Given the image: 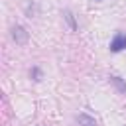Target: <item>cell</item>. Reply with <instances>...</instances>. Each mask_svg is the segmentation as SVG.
Instances as JSON below:
<instances>
[{"label":"cell","mask_w":126,"mask_h":126,"mask_svg":"<svg viewBox=\"0 0 126 126\" xmlns=\"http://www.w3.org/2000/svg\"><path fill=\"white\" fill-rule=\"evenodd\" d=\"M122 49H126V33H116L114 37H112V41H110V51L112 53H118V51H122Z\"/></svg>","instance_id":"7a4b0ae2"},{"label":"cell","mask_w":126,"mask_h":126,"mask_svg":"<svg viewBox=\"0 0 126 126\" xmlns=\"http://www.w3.org/2000/svg\"><path fill=\"white\" fill-rule=\"evenodd\" d=\"M110 83L116 87V91H118L120 94H124V93H126V83H124L120 77H110Z\"/></svg>","instance_id":"277c9868"},{"label":"cell","mask_w":126,"mask_h":126,"mask_svg":"<svg viewBox=\"0 0 126 126\" xmlns=\"http://www.w3.org/2000/svg\"><path fill=\"white\" fill-rule=\"evenodd\" d=\"M77 124H79V126H96V120H94L91 114L81 112V114H77Z\"/></svg>","instance_id":"3957f363"},{"label":"cell","mask_w":126,"mask_h":126,"mask_svg":"<svg viewBox=\"0 0 126 126\" xmlns=\"http://www.w3.org/2000/svg\"><path fill=\"white\" fill-rule=\"evenodd\" d=\"M63 18L67 20V24H69V28H71V30H77V24H75V18H73V14H71L69 10H65V12H63Z\"/></svg>","instance_id":"5b68a950"},{"label":"cell","mask_w":126,"mask_h":126,"mask_svg":"<svg viewBox=\"0 0 126 126\" xmlns=\"http://www.w3.org/2000/svg\"><path fill=\"white\" fill-rule=\"evenodd\" d=\"M12 37H14V41L18 45H26L28 39H30V33H28V30L24 26H14L12 28Z\"/></svg>","instance_id":"6da1fadb"},{"label":"cell","mask_w":126,"mask_h":126,"mask_svg":"<svg viewBox=\"0 0 126 126\" xmlns=\"http://www.w3.org/2000/svg\"><path fill=\"white\" fill-rule=\"evenodd\" d=\"M32 77H33V81H39V79H41V71H39L37 67H33V69H32Z\"/></svg>","instance_id":"8992f818"}]
</instances>
